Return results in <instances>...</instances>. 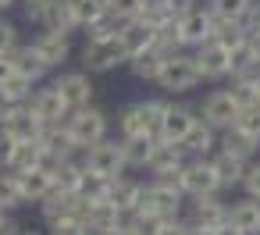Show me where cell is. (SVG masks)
<instances>
[{"instance_id": "53", "label": "cell", "mask_w": 260, "mask_h": 235, "mask_svg": "<svg viewBox=\"0 0 260 235\" xmlns=\"http://www.w3.org/2000/svg\"><path fill=\"white\" fill-rule=\"evenodd\" d=\"M0 224H4V210H0Z\"/></svg>"}, {"instance_id": "29", "label": "cell", "mask_w": 260, "mask_h": 235, "mask_svg": "<svg viewBox=\"0 0 260 235\" xmlns=\"http://www.w3.org/2000/svg\"><path fill=\"white\" fill-rule=\"evenodd\" d=\"M107 182H111V178H104V175H96V171L82 167V178H79V185H75V196H79L82 203L104 199V192H107Z\"/></svg>"}, {"instance_id": "23", "label": "cell", "mask_w": 260, "mask_h": 235, "mask_svg": "<svg viewBox=\"0 0 260 235\" xmlns=\"http://www.w3.org/2000/svg\"><path fill=\"white\" fill-rule=\"evenodd\" d=\"M228 217V207L217 203L214 196H196V210H192V228H221Z\"/></svg>"}, {"instance_id": "32", "label": "cell", "mask_w": 260, "mask_h": 235, "mask_svg": "<svg viewBox=\"0 0 260 235\" xmlns=\"http://www.w3.org/2000/svg\"><path fill=\"white\" fill-rule=\"evenodd\" d=\"M253 8V0H210V15L214 18H235L242 22Z\"/></svg>"}, {"instance_id": "26", "label": "cell", "mask_w": 260, "mask_h": 235, "mask_svg": "<svg viewBox=\"0 0 260 235\" xmlns=\"http://www.w3.org/2000/svg\"><path fill=\"white\" fill-rule=\"evenodd\" d=\"M153 139H157V136H125V139H121L125 167H146V157H150Z\"/></svg>"}, {"instance_id": "11", "label": "cell", "mask_w": 260, "mask_h": 235, "mask_svg": "<svg viewBox=\"0 0 260 235\" xmlns=\"http://www.w3.org/2000/svg\"><path fill=\"white\" fill-rule=\"evenodd\" d=\"M182 164H185V146H182V143L153 139V146H150V157H146V167H150L157 178L178 175V167H182Z\"/></svg>"}, {"instance_id": "16", "label": "cell", "mask_w": 260, "mask_h": 235, "mask_svg": "<svg viewBox=\"0 0 260 235\" xmlns=\"http://www.w3.org/2000/svg\"><path fill=\"white\" fill-rule=\"evenodd\" d=\"M118 40H121V47H125V54L132 57V54H143V50H153V43H157V29L150 25V22H143V18H132L121 32H118Z\"/></svg>"}, {"instance_id": "8", "label": "cell", "mask_w": 260, "mask_h": 235, "mask_svg": "<svg viewBox=\"0 0 260 235\" xmlns=\"http://www.w3.org/2000/svg\"><path fill=\"white\" fill-rule=\"evenodd\" d=\"M89 171L104 175V178H118L125 175V157H121V143H111V139H100L93 146H86V160H82Z\"/></svg>"}, {"instance_id": "4", "label": "cell", "mask_w": 260, "mask_h": 235, "mask_svg": "<svg viewBox=\"0 0 260 235\" xmlns=\"http://www.w3.org/2000/svg\"><path fill=\"white\" fill-rule=\"evenodd\" d=\"M164 100H143L121 111V136H157L160 114H164Z\"/></svg>"}, {"instance_id": "13", "label": "cell", "mask_w": 260, "mask_h": 235, "mask_svg": "<svg viewBox=\"0 0 260 235\" xmlns=\"http://www.w3.org/2000/svg\"><path fill=\"white\" fill-rule=\"evenodd\" d=\"M200 118L189 111V107H164V114H160V125H157V139H168V143H182L189 132H192V125H196Z\"/></svg>"}, {"instance_id": "50", "label": "cell", "mask_w": 260, "mask_h": 235, "mask_svg": "<svg viewBox=\"0 0 260 235\" xmlns=\"http://www.w3.org/2000/svg\"><path fill=\"white\" fill-rule=\"evenodd\" d=\"M253 89H256V104H260V75L253 79Z\"/></svg>"}, {"instance_id": "42", "label": "cell", "mask_w": 260, "mask_h": 235, "mask_svg": "<svg viewBox=\"0 0 260 235\" xmlns=\"http://www.w3.org/2000/svg\"><path fill=\"white\" fill-rule=\"evenodd\" d=\"M43 11H47V0H25V18L29 22H43Z\"/></svg>"}, {"instance_id": "52", "label": "cell", "mask_w": 260, "mask_h": 235, "mask_svg": "<svg viewBox=\"0 0 260 235\" xmlns=\"http://www.w3.org/2000/svg\"><path fill=\"white\" fill-rule=\"evenodd\" d=\"M18 235H40V231H18Z\"/></svg>"}, {"instance_id": "48", "label": "cell", "mask_w": 260, "mask_h": 235, "mask_svg": "<svg viewBox=\"0 0 260 235\" xmlns=\"http://www.w3.org/2000/svg\"><path fill=\"white\" fill-rule=\"evenodd\" d=\"M214 235H242V231H235L232 224H221V228H214Z\"/></svg>"}, {"instance_id": "15", "label": "cell", "mask_w": 260, "mask_h": 235, "mask_svg": "<svg viewBox=\"0 0 260 235\" xmlns=\"http://www.w3.org/2000/svg\"><path fill=\"white\" fill-rule=\"evenodd\" d=\"M54 89L61 93V100L68 104V111H72V107H86V104L93 100V82H89L86 72H68V75H61V79L54 82Z\"/></svg>"}, {"instance_id": "7", "label": "cell", "mask_w": 260, "mask_h": 235, "mask_svg": "<svg viewBox=\"0 0 260 235\" xmlns=\"http://www.w3.org/2000/svg\"><path fill=\"white\" fill-rule=\"evenodd\" d=\"M175 36L182 47H200L203 40L214 36V15L210 11H200V8H189L175 18Z\"/></svg>"}, {"instance_id": "17", "label": "cell", "mask_w": 260, "mask_h": 235, "mask_svg": "<svg viewBox=\"0 0 260 235\" xmlns=\"http://www.w3.org/2000/svg\"><path fill=\"white\" fill-rule=\"evenodd\" d=\"M18 192H22V203H40L50 189H54V178L47 167H32V171H18Z\"/></svg>"}, {"instance_id": "39", "label": "cell", "mask_w": 260, "mask_h": 235, "mask_svg": "<svg viewBox=\"0 0 260 235\" xmlns=\"http://www.w3.org/2000/svg\"><path fill=\"white\" fill-rule=\"evenodd\" d=\"M157 235H192V224H185L178 217H168V221H160Z\"/></svg>"}, {"instance_id": "19", "label": "cell", "mask_w": 260, "mask_h": 235, "mask_svg": "<svg viewBox=\"0 0 260 235\" xmlns=\"http://www.w3.org/2000/svg\"><path fill=\"white\" fill-rule=\"evenodd\" d=\"M32 50L43 57V64H47V68H57V64H64V57H68V36L43 29V32L32 40Z\"/></svg>"}, {"instance_id": "44", "label": "cell", "mask_w": 260, "mask_h": 235, "mask_svg": "<svg viewBox=\"0 0 260 235\" xmlns=\"http://www.w3.org/2000/svg\"><path fill=\"white\" fill-rule=\"evenodd\" d=\"M11 75H15V61H11V54H0V86H4Z\"/></svg>"}, {"instance_id": "18", "label": "cell", "mask_w": 260, "mask_h": 235, "mask_svg": "<svg viewBox=\"0 0 260 235\" xmlns=\"http://www.w3.org/2000/svg\"><path fill=\"white\" fill-rule=\"evenodd\" d=\"M224 224H232V228L242 231V235H256V231H260V199L249 196V199H242V203H232Z\"/></svg>"}, {"instance_id": "21", "label": "cell", "mask_w": 260, "mask_h": 235, "mask_svg": "<svg viewBox=\"0 0 260 235\" xmlns=\"http://www.w3.org/2000/svg\"><path fill=\"white\" fill-rule=\"evenodd\" d=\"M139 182H128L125 175H118V178H111L107 182V192H104V199L107 203H114L121 214H128V210H136L139 207Z\"/></svg>"}, {"instance_id": "6", "label": "cell", "mask_w": 260, "mask_h": 235, "mask_svg": "<svg viewBox=\"0 0 260 235\" xmlns=\"http://www.w3.org/2000/svg\"><path fill=\"white\" fill-rule=\"evenodd\" d=\"M121 61H128V54H125V47H121L118 36L89 40V43L82 47V64H86L89 72H111V68H118Z\"/></svg>"}, {"instance_id": "38", "label": "cell", "mask_w": 260, "mask_h": 235, "mask_svg": "<svg viewBox=\"0 0 260 235\" xmlns=\"http://www.w3.org/2000/svg\"><path fill=\"white\" fill-rule=\"evenodd\" d=\"M15 47H18V29L8 18H0V54H11Z\"/></svg>"}, {"instance_id": "24", "label": "cell", "mask_w": 260, "mask_h": 235, "mask_svg": "<svg viewBox=\"0 0 260 235\" xmlns=\"http://www.w3.org/2000/svg\"><path fill=\"white\" fill-rule=\"evenodd\" d=\"M32 167H43V146H40V139H32V143H15V150H11V160H8V171H32Z\"/></svg>"}, {"instance_id": "5", "label": "cell", "mask_w": 260, "mask_h": 235, "mask_svg": "<svg viewBox=\"0 0 260 235\" xmlns=\"http://www.w3.org/2000/svg\"><path fill=\"white\" fill-rule=\"evenodd\" d=\"M175 178H178L182 196H214L221 189V182H217V175H214V167H210L207 157H200L192 164H182Z\"/></svg>"}, {"instance_id": "30", "label": "cell", "mask_w": 260, "mask_h": 235, "mask_svg": "<svg viewBox=\"0 0 260 235\" xmlns=\"http://www.w3.org/2000/svg\"><path fill=\"white\" fill-rule=\"evenodd\" d=\"M160 61H164V54H157V50H143V54H132V57H128V68L136 72V79L153 82L157 72H160Z\"/></svg>"}, {"instance_id": "27", "label": "cell", "mask_w": 260, "mask_h": 235, "mask_svg": "<svg viewBox=\"0 0 260 235\" xmlns=\"http://www.w3.org/2000/svg\"><path fill=\"white\" fill-rule=\"evenodd\" d=\"M228 153H239V157H249V153H256L260 150V139L256 136H249V132H242L239 125H228L224 128V143H221Z\"/></svg>"}, {"instance_id": "36", "label": "cell", "mask_w": 260, "mask_h": 235, "mask_svg": "<svg viewBox=\"0 0 260 235\" xmlns=\"http://www.w3.org/2000/svg\"><path fill=\"white\" fill-rule=\"evenodd\" d=\"M228 96H232L239 107H253V104H256V89H253V82H249V79H239V75H232Z\"/></svg>"}, {"instance_id": "25", "label": "cell", "mask_w": 260, "mask_h": 235, "mask_svg": "<svg viewBox=\"0 0 260 235\" xmlns=\"http://www.w3.org/2000/svg\"><path fill=\"white\" fill-rule=\"evenodd\" d=\"M11 61H15V72L29 75L32 82H40V79H43V75L50 72V68L43 64V57H40V54L32 50V43H29V47H15V50H11Z\"/></svg>"}, {"instance_id": "33", "label": "cell", "mask_w": 260, "mask_h": 235, "mask_svg": "<svg viewBox=\"0 0 260 235\" xmlns=\"http://www.w3.org/2000/svg\"><path fill=\"white\" fill-rule=\"evenodd\" d=\"M18 203H22V192H18L15 171L0 167V210H11V207H18Z\"/></svg>"}, {"instance_id": "41", "label": "cell", "mask_w": 260, "mask_h": 235, "mask_svg": "<svg viewBox=\"0 0 260 235\" xmlns=\"http://www.w3.org/2000/svg\"><path fill=\"white\" fill-rule=\"evenodd\" d=\"M242 185H246V192H249L253 199H260V164L246 167V175H242Z\"/></svg>"}, {"instance_id": "22", "label": "cell", "mask_w": 260, "mask_h": 235, "mask_svg": "<svg viewBox=\"0 0 260 235\" xmlns=\"http://www.w3.org/2000/svg\"><path fill=\"white\" fill-rule=\"evenodd\" d=\"M210 167H214V175H217V182H221V185H239V182H242V175H246V157L221 150V153H214V157H210Z\"/></svg>"}, {"instance_id": "34", "label": "cell", "mask_w": 260, "mask_h": 235, "mask_svg": "<svg viewBox=\"0 0 260 235\" xmlns=\"http://www.w3.org/2000/svg\"><path fill=\"white\" fill-rule=\"evenodd\" d=\"M72 11H75L79 29H86V25H93L107 8H104V0H72Z\"/></svg>"}, {"instance_id": "14", "label": "cell", "mask_w": 260, "mask_h": 235, "mask_svg": "<svg viewBox=\"0 0 260 235\" xmlns=\"http://www.w3.org/2000/svg\"><path fill=\"white\" fill-rule=\"evenodd\" d=\"M25 107L43 121V125H57V121H64V114H68V104L61 100V93L50 86V89H36L29 100H25Z\"/></svg>"}, {"instance_id": "46", "label": "cell", "mask_w": 260, "mask_h": 235, "mask_svg": "<svg viewBox=\"0 0 260 235\" xmlns=\"http://www.w3.org/2000/svg\"><path fill=\"white\" fill-rule=\"evenodd\" d=\"M164 4H168L175 15H182V11H189V8H192V0H164Z\"/></svg>"}, {"instance_id": "20", "label": "cell", "mask_w": 260, "mask_h": 235, "mask_svg": "<svg viewBox=\"0 0 260 235\" xmlns=\"http://www.w3.org/2000/svg\"><path fill=\"white\" fill-rule=\"evenodd\" d=\"M40 25L50 29V32H61V36L75 32L79 22H75V11H72V0H47V11H43Z\"/></svg>"}, {"instance_id": "1", "label": "cell", "mask_w": 260, "mask_h": 235, "mask_svg": "<svg viewBox=\"0 0 260 235\" xmlns=\"http://www.w3.org/2000/svg\"><path fill=\"white\" fill-rule=\"evenodd\" d=\"M61 125L68 128L75 150H86V146H93V143H100L107 136V114L100 107H89V104L86 107H72Z\"/></svg>"}, {"instance_id": "49", "label": "cell", "mask_w": 260, "mask_h": 235, "mask_svg": "<svg viewBox=\"0 0 260 235\" xmlns=\"http://www.w3.org/2000/svg\"><path fill=\"white\" fill-rule=\"evenodd\" d=\"M104 235H128V231H125V228H107Z\"/></svg>"}, {"instance_id": "43", "label": "cell", "mask_w": 260, "mask_h": 235, "mask_svg": "<svg viewBox=\"0 0 260 235\" xmlns=\"http://www.w3.org/2000/svg\"><path fill=\"white\" fill-rule=\"evenodd\" d=\"M11 150H15V139L0 128V167H8V160H11Z\"/></svg>"}, {"instance_id": "51", "label": "cell", "mask_w": 260, "mask_h": 235, "mask_svg": "<svg viewBox=\"0 0 260 235\" xmlns=\"http://www.w3.org/2000/svg\"><path fill=\"white\" fill-rule=\"evenodd\" d=\"M11 4H15V0H0V11H8Z\"/></svg>"}, {"instance_id": "2", "label": "cell", "mask_w": 260, "mask_h": 235, "mask_svg": "<svg viewBox=\"0 0 260 235\" xmlns=\"http://www.w3.org/2000/svg\"><path fill=\"white\" fill-rule=\"evenodd\" d=\"M178 207H182V189H178V178L168 175V178H157L153 185H143L139 189V210L168 221V217H178Z\"/></svg>"}, {"instance_id": "3", "label": "cell", "mask_w": 260, "mask_h": 235, "mask_svg": "<svg viewBox=\"0 0 260 235\" xmlns=\"http://www.w3.org/2000/svg\"><path fill=\"white\" fill-rule=\"evenodd\" d=\"M153 82H160V89H168V93H185V89H192V86L200 82L196 57H192V54H182V50L168 54V57L160 61V72H157Z\"/></svg>"}, {"instance_id": "9", "label": "cell", "mask_w": 260, "mask_h": 235, "mask_svg": "<svg viewBox=\"0 0 260 235\" xmlns=\"http://www.w3.org/2000/svg\"><path fill=\"white\" fill-rule=\"evenodd\" d=\"M0 128H4L15 143H32V139H40V132H43V121L25 107V104H15L4 118H0Z\"/></svg>"}, {"instance_id": "47", "label": "cell", "mask_w": 260, "mask_h": 235, "mask_svg": "<svg viewBox=\"0 0 260 235\" xmlns=\"http://www.w3.org/2000/svg\"><path fill=\"white\" fill-rule=\"evenodd\" d=\"M11 107H15V100H11V96L4 93V86H0V118H4V114H8Z\"/></svg>"}, {"instance_id": "28", "label": "cell", "mask_w": 260, "mask_h": 235, "mask_svg": "<svg viewBox=\"0 0 260 235\" xmlns=\"http://www.w3.org/2000/svg\"><path fill=\"white\" fill-rule=\"evenodd\" d=\"M182 146H185L189 153H196V157H207V153L217 146V139H214V128H210V125H203V121H196V125H192V132L182 139Z\"/></svg>"}, {"instance_id": "45", "label": "cell", "mask_w": 260, "mask_h": 235, "mask_svg": "<svg viewBox=\"0 0 260 235\" xmlns=\"http://www.w3.org/2000/svg\"><path fill=\"white\" fill-rule=\"evenodd\" d=\"M246 40H249V50H253V57H260V29H246Z\"/></svg>"}, {"instance_id": "10", "label": "cell", "mask_w": 260, "mask_h": 235, "mask_svg": "<svg viewBox=\"0 0 260 235\" xmlns=\"http://www.w3.org/2000/svg\"><path fill=\"white\" fill-rule=\"evenodd\" d=\"M239 104L228 96V89H217V93H210L207 100H203V107H200V114H203V125H210L214 132H224L235 118H239Z\"/></svg>"}, {"instance_id": "12", "label": "cell", "mask_w": 260, "mask_h": 235, "mask_svg": "<svg viewBox=\"0 0 260 235\" xmlns=\"http://www.w3.org/2000/svg\"><path fill=\"white\" fill-rule=\"evenodd\" d=\"M192 57H196L200 79H224V75H228V47H224L221 40H214V36L203 40Z\"/></svg>"}, {"instance_id": "31", "label": "cell", "mask_w": 260, "mask_h": 235, "mask_svg": "<svg viewBox=\"0 0 260 235\" xmlns=\"http://www.w3.org/2000/svg\"><path fill=\"white\" fill-rule=\"evenodd\" d=\"M143 22H150L153 29H164V25H175V11L164 4V0H143V11H139Z\"/></svg>"}, {"instance_id": "40", "label": "cell", "mask_w": 260, "mask_h": 235, "mask_svg": "<svg viewBox=\"0 0 260 235\" xmlns=\"http://www.w3.org/2000/svg\"><path fill=\"white\" fill-rule=\"evenodd\" d=\"M50 235H82V221H75V217L54 221V224H50Z\"/></svg>"}, {"instance_id": "37", "label": "cell", "mask_w": 260, "mask_h": 235, "mask_svg": "<svg viewBox=\"0 0 260 235\" xmlns=\"http://www.w3.org/2000/svg\"><path fill=\"white\" fill-rule=\"evenodd\" d=\"M104 8L114 11V15H121V18H139L143 0H104Z\"/></svg>"}, {"instance_id": "54", "label": "cell", "mask_w": 260, "mask_h": 235, "mask_svg": "<svg viewBox=\"0 0 260 235\" xmlns=\"http://www.w3.org/2000/svg\"><path fill=\"white\" fill-rule=\"evenodd\" d=\"M256 235H260V231H256Z\"/></svg>"}, {"instance_id": "35", "label": "cell", "mask_w": 260, "mask_h": 235, "mask_svg": "<svg viewBox=\"0 0 260 235\" xmlns=\"http://www.w3.org/2000/svg\"><path fill=\"white\" fill-rule=\"evenodd\" d=\"M32 86H36V82H32L29 75H22V72H15V75H11V79L4 82V93H8V96H11L15 104H25V100L32 96Z\"/></svg>"}]
</instances>
